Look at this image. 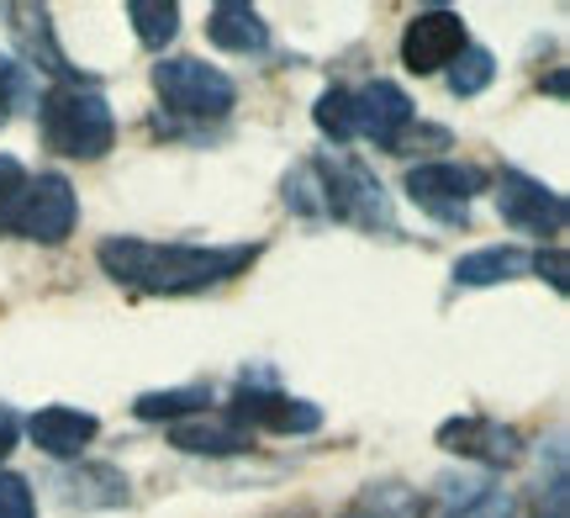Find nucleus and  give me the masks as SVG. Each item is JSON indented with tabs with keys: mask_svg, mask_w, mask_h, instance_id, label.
<instances>
[{
	"mask_svg": "<svg viewBox=\"0 0 570 518\" xmlns=\"http://www.w3.org/2000/svg\"><path fill=\"white\" fill-rule=\"evenodd\" d=\"M497 212H502V223H512L518 233H529V238H554V233H566V196L544 180H533L523 169H502L497 175Z\"/></svg>",
	"mask_w": 570,
	"mask_h": 518,
	"instance_id": "0eeeda50",
	"label": "nucleus"
},
{
	"mask_svg": "<svg viewBox=\"0 0 570 518\" xmlns=\"http://www.w3.org/2000/svg\"><path fill=\"white\" fill-rule=\"evenodd\" d=\"M312 123H317V133H323V138H333V144H348V138H354V127H348V90H344V85H333V90H323V96H317V106H312Z\"/></svg>",
	"mask_w": 570,
	"mask_h": 518,
	"instance_id": "5701e85b",
	"label": "nucleus"
},
{
	"mask_svg": "<svg viewBox=\"0 0 570 518\" xmlns=\"http://www.w3.org/2000/svg\"><path fill=\"white\" fill-rule=\"evenodd\" d=\"M206 408H212V387H169V392H142L138 402H132V413L142 418V423H190V418H206Z\"/></svg>",
	"mask_w": 570,
	"mask_h": 518,
	"instance_id": "a211bd4d",
	"label": "nucleus"
},
{
	"mask_svg": "<svg viewBox=\"0 0 570 518\" xmlns=\"http://www.w3.org/2000/svg\"><path fill=\"white\" fill-rule=\"evenodd\" d=\"M281 196L296 217H327V169H323V159H296V165L285 169Z\"/></svg>",
	"mask_w": 570,
	"mask_h": 518,
	"instance_id": "6ab92c4d",
	"label": "nucleus"
},
{
	"mask_svg": "<svg viewBox=\"0 0 570 518\" xmlns=\"http://www.w3.org/2000/svg\"><path fill=\"white\" fill-rule=\"evenodd\" d=\"M465 48H470L465 17H460V11H444V6L412 17L407 32H402V63H407L412 75H444Z\"/></svg>",
	"mask_w": 570,
	"mask_h": 518,
	"instance_id": "9d476101",
	"label": "nucleus"
},
{
	"mask_svg": "<svg viewBox=\"0 0 570 518\" xmlns=\"http://www.w3.org/2000/svg\"><path fill=\"white\" fill-rule=\"evenodd\" d=\"M439 444L465 460H481V466H512L523 456V434L512 423H497V418H481V413L449 418L439 429Z\"/></svg>",
	"mask_w": 570,
	"mask_h": 518,
	"instance_id": "ddd939ff",
	"label": "nucleus"
},
{
	"mask_svg": "<svg viewBox=\"0 0 570 518\" xmlns=\"http://www.w3.org/2000/svg\"><path fill=\"white\" fill-rule=\"evenodd\" d=\"M27 434H32V444H38L48 460L69 466V460H80L85 450L96 444V434H101V418L90 413V408L48 402V408H38V413L27 418Z\"/></svg>",
	"mask_w": 570,
	"mask_h": 518,
	"instance_id": "f8f14e48",
	"label": "nucleus"
},
{
	"mask_svg": "<svg viewBox=\"0 0 570 518\" xmlns=\"http://www.w3.org/2000/svg\"><path fill=\"white\" fill-rule=\"evenodd\" d=\"M265 244H154V238H127L111 233L96 250V265L142 296H196V291L227 286L244 275Z\"/></svg>",
	"mask_w": 570,
	"mask_h": 518,
	"instance_id": "f257e3e1",
	"label": "nucleus"
},
{
	"mask_svg": "<svg viewBox=\"0 0 570 518\" xmlns=\"http://www.w3.org/2000/svg\"><path fill=\"white\" fill-rule=\"evenodd\" d=\"M27 165H21L17 154H0V233L11 228V217H17L21 207V190H27Z\"/></svg>",
	"mask_w": 570,
	"mask_h": 518,
	"instance_id": "b1692460",
	"label": "nucleus"
},
{
	"mask_svg": "<svg viewBox=\"0 0 570 518\" xmlns=\"http://www.w3.org/2000/svg\"><path fill=\"white\" fill-rule=\"evenodd\" d=\"M6 17H11V27H17L21 63H27L32 75H48L53 85H90L85 80V69H75L69 53L59 48V38H53V17H48V6H11Z\"/></svg>",
	"mask_w": 570,
	"mask_h": 518,
	"instance_id": "9b49d317",
	"label": "nucleus"
},
{
	"mask_svg": "<svg viewBox=\"0 0 570 518\" xmlns=\"http://www.w3.org/2000/svg\"><path fill=\"white\" fill-rule=\"evenodd\" d=\"M487 169L465 165V159H423V165L407 169V196L428 217H439L449 228H465L470 223V196H481L487 190Z\"/></svg>",
	"mask_w": 570,
	"mask_h": 518,
	"instance_id": "20e7f679",
	"label": "nucleus"
},
{
	"mask_svg": "<svg viewBox=\"0 0 570 518\" xmlns=\"http://www.w3.org/2000/svg\"><path fill=\"white\" fill-rule=\"evenodd\" d=\"M344 518H423V492H412L407 481H381V487H365V498Z\"/></svg>",
	"mask_w": 570,
	"mask_h": 518,
	"instance_id": "aec40b11",
	"label": "nucleus"
},
{
	"mask_svg": "<svg viewBox=\"0 0 570 518\" xmlns=\"http://www.w3.org/2000/svg\"><path fill=\"white\" fill-rule=\"evenodd\" d=\"M169 444H175L180 456H196V460L254 456V434H244V429L227 423V418H190V423H175V429H169Z\"/></svg>",
	"mask_w": 570,
	"mask_h": 518,
	"instance_id": "2eb2a0df",
	"label": "nucleus"
},
{
	"mask_svg": "<svg viewBox=\"0 0 570 518\" xmlns=\"http://www.w3.org/2000/svg\"><path fill=\"white\" fill-rule=\"evenodd\" d=\"M17 439H21V418L11 413L6 402H0V460H6L11 450H17Z\"/></svg>",
	"mask_w": 570,
	"mask_h": 518,
	"instance_id": "cd10ccee",
	"label": "nucleus"
},
{
	"mask_svg": "<svg viewBox=\"0 0 570 518\" xmlns=\"http://www.w3.org/2000/svg\"><path fill=\"white\" fill-rule=\"evenodd\" d=\"M0 123H11V117H6V111H0Z\"/></svg>",
	"mask_w": 570,
	"mask_h": 518,
	"instance_id": "c85d7f7f",
	"label": "nucleus"
},
{
	"mask_svg": "<svg viewBox=\"0 0 570 518\" xmlns=\"http://www.w3.org/2000/svg\"><path fill=\"white\" fill-rule=\"evenodd\" d=\"M75 223H80L75 186H69L63 175H32L6 233H17V238H27V244H63V238L75 233Z\"/></svg>",
	"mask_w": 570,
	"mask_h": 518,
	"instance_id": "423d86ee",
	"label": "nucleus"
},
{
	"mask_svg": "<svg viewBox=\"0 0 570 518\" xmlns=\"http://www.w3.org/2000/svg\"><path fill=\"white\" fill-rule=\"evenodd\" d=\"M0 518H38V492L17 471H0Z\"/></svg>",
	"mask_w": 570,
	"mask_h": 518,
	"instance_id": "393cba45",
	"label": "nucleus"
},
{
	"mask_svg": "<svg viewBox=\"0 0 570 518\" xmlns=\"http://www.w3.org/2000/svg\"><path fill=\"white\" fill-rule=\"evenodd\" d=\"M154 90H159V101L175 117H190V123H223L227 111L238 106L233 75H223L217 63L206 59H185V53L154 63Z\"/></svg>",
	"mask_w": 570,
	"mask_h": 518,
	"instance_id": "7ed1b4c3",
	"label": "nucleus"
},
{
	"mask_svg": "<svg viewBox=\"0 0 570 518\" xmlns=\"http://www.w3.org/2000/svg\"><path fill=\"white\" fill-rule=\"evenodd\" d=\"M412 123H417V106H412V96L396 80H370L360 90H348V127H354V138L391 148Z\"/></svg>",
	"mask_w": 570,
	"mask_h": 518,
	"instance_id": "1a4fd4ad",
	"label": "nucleus"
},
{
	"mask_svg": "<svg viewBox=\"0 0 570 518\" xmlns=\"http://www.w3.org/2000/svg\"><path fill=\"white\" fill-rule=\"evenodd\" d=\"M227 423H238L244 434L265 429V434H317L323 429V408L306 402V397H291L281 387H244V392L227 402Z\"/></svg>",
	"mask_w": 570,
	"mask_h": 518,
	"instance_id": "6e6552de",
	"label": "nucleus"
},
{
	"mask_svg": "<svg viewBox=\"0 0 570 518\" xmlns=\"http://www.w3.org/2000/svg\"><path fill=\"white\" fill-rule=\"evenodd\" d=\"M444 75H449V90H454L460 101H470V96H481V90L497 80V59H491V48H475V42H470Z\"/></svg>",
	"mask_w": 570,
	"mask_h": 518,
	"instance_id": "4be33fe9",
	"label": "nucleus"
},
{
	"mask_svg": "<svg viewBox=\"0 0 570 518\" xmlns=\"http://www.w3.org/2000/svg\"><path fill=\"white\" fill-rule=\"evenodd\" d=\"M42 144L53 148L59 159H106L117 144V117L96 85H48L38 101Z\"/></svg>",
	"mask_w": 570,
	"mask_h": 518,
	"instance_id": "f03ea898",
	"label": "nucleus"
},
{
	"mask_svg": "<svg viewBox=\"0 0 570 518\" xmlns=\"http://www.w3.org/2000/svg\"><path fill=\"white\" fill-rule=\"evenodd\" d=\"M529 270H539L550 281V291H560V296L570 291V270H566V250L560 244H544L539 254H529Z\"/></svg>",
	"mask_w": 570,
	"mask_h": 518,
	"instance_id": "a878e982",
	"label": "nucleus"
},
{
	"mask_svg": "<svg viewBox=\"0 0 570 518\" xmlns=\"http://www.w3.org/2000/svg\"><path fill=\"white\" fill-rule=\"evenodd\" d=\"M529 270V254L518 244H491V250H470L454 260V286L460 291H487L502 281H518Z\"/></svg>",
	"mask_w": 570,
	"mask_h": 518,
	"instance_id": "f3484780",
	"label": "nucleus"
},
{
	"mask_svg": "<svg viewBox=\"0 0 570 518\" xmlns=\"http://www.w3.org/2000/svg\"><path fill=\"white\" fill-rule=\"evenodd\" d=\"M206 38L217 42L223 53H265L269 48V21L248 6V0H223L206 17Z\"/></svg>",
	"mask_w": 570,
	"mask_h": 518,
	"instance_id": "dca6fc26",
	"label": "nucleus"
},
{
	"mask_svg": "<svg viewBox=\"0 0 570 518\" xmlns=\"http://www.w3.org/2000/svg\"><path fill=\"white\" fill-rule=\"evenodd\" d=\"M53 492L63 498V508H80V514H101V508H122L127 502V477L117 466H101V460H69L53 471L48 481Z\"/></svg>",
	"mask_w": 570,
	"mask_h": 518,
	"instance_id": "4468645a",
	"label": "nucleus"
},
{
	"mask_svg": "<svg viewBox=\"0 0 570 518\" xmlns=\"http://www.w3.org/2000/svg\"><path fill=\"white\" fill-rule=\"evenodd\" d=\"M327 169V217H344L360 228H396V212L386 202V186L375 180V169L354 154L323 159Z\"/></svg>",
	"mask_w": 570,
	"mask_h": 518,
	"instance_id": "39448f33",
	"label": "nucleus"
},
{
	"mask_svg": "<svg viewBox=\"0 0 570 518\" xmlns=\"http://www.w3.org/2000/svg\"><path fill=\"white\" fill-rule=\"evenodd\" d=\"M127 21H132L142 48H164V42H175V32H180V6L175 0H132Z\"/></svg>",
	"mask_w": 570,
	"mask_h": 518,
	"instance_id": "412c9836",
	"label": "nucleus"
},
{
	"mask_svg": "<svg viewBox=\"0 0 570 518\" xmlns=\"http://www.w3.org/2000/svg\"><path fill=\"white\" fill-rule=\"evenodd\" d=\"M449 518H518V502L508 492H481V498H470L460 514H449Z\"/></svg>",
	"mask_w": 570,
	"mask_h": 518,
	"instance_id": "bb28decb",
	"label": "nucleus"
}]
</instances>
